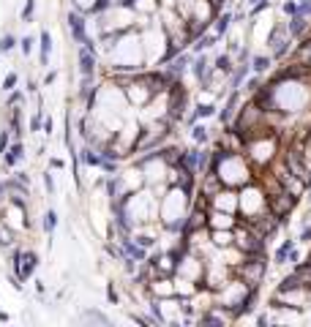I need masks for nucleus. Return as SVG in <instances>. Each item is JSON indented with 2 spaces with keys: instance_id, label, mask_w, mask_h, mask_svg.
Wrapping results in <instances>:
<instances>
[{
  "instance_id": "nucleus-1",
  "label": "nucleus",
  "mask_w": 311,
  "mask_h": 327,
  "mask_svg": "<svg viewBox=\"0 0 311 327\" xmlns=\"http://www.w3.org/2000/svg\"><path fill=\"white\" fill-rule=\"evenodd\" d=\"M36 265H38V256L33 254V251H25V254H16L14 256V267H16V276L25 281V278H30L33 273H36Z\"/></svg>"
},
{
  "instance_id": "nucleus-2",
  "label": "nucleus",
  "mask_w": 311,
  "mask_h": 327,
  "mask_svg": "<svg viewBox=\"0 0 311 327\" xmlns=\"http://www.w3.org/2000/svg\"><path fill=\"white\" fill-rule=\"evenodd\" d=\"M79 71H82V77H93V71H96V55L90 46L79 49Z\"/></svg>"
},
{
  "instance_id": "nucleus-3",
  "label": "nucleus",
  "mask_w": 311,
  "mask_h": 327,
  "mask_svg": "<svg viewBox=\"0 0 311 327\" xmlns=\"http://www.w3.org/2000/svg\"><path fill=\"white\" fill-rule=\"evenodd\" d=\"M68 27H71V36H74V38L82 41L85 46H90V49H93V44H90L88 36H85V22H82V16H79V14H68Z\"/></svg>"
},
{
  "instance_id": "nucleus-4",
  "label": "nucleus",
  "mask_w": 311,
  "mask_h": 327,
  "mask_svg": "<svg viewBox=\"0 0 311 327\" xmlns=\"http://www.w3.org/2000/svg\"><path fill=\"white\" fill-rule=\"evenodd\" d=\"M3 156H5V164H8V166H14V164L19 161V159H22V156H25V153H22V145L16 142L14 148H11V150H5Z\"/></svg>"
},
{
  "instance_id": "nucleus-5",
  "label": "nucleus",
  "mask_w": 311,
  "mask_h": 327,
  "mask_svg": "<svg viewBox=\"0 0 311 327\" xmlns=\"http://www.w3.org/2000/svg\"><path fill=\"white\" fill-rule=\"evenodd\" d=\"M49 49H52V38H49V33L44 30L41 33V63L47 66V60H49Z\"/></svg>"
},
{
  "instance_id": "nucleus-6",
  "label": "nucleus",
  "mask_w": 311,
  "mask_h": 327,
  "mask_svg": "<svg viewBox=\"0 0 311 327\" xmlns=\"http://www.w3.org/2000/svg\"><path fill=\"white\" fill-rule=\"evenodd\" d=\"M55 229H57V213H55V210H49V213L44 215V232L52 235Z\"/></svg>"
},
{
  "instance_id": "nucleus-7",
  "label": "nucleus",
  "mask_w": 311,
  "mask_h": 327,
  "mask_svg": "<svg viewBox=\"0 0 311 327\" xmlns=\"http://www.w3.org/2000/svg\"><path fill=\"white\" fill-rule=\"evenodd\" d=\"M303 27H306V19H303V14H295V16H292V25H290V33H292V36H301Z\"/></svg>"
},
{
  "instance_id": "nucleus-8",
  "label": "nucleus",
  "mask_w": 311,
  "mask_h": 327,
  "mask_svg": "<svg viewBox=\"0 0 311 327\" xmlns=\"http://www.w3.org/2000/svg\"><path fill=\"white\" fill-rule=\"evenodd\" d=\"M235 104H238V93H232V96H229V104L224 107V112L218 115V118H221V123H227L229 118H232V109H235Z\"/></svg>"
},
{
  "instance_id": "nucleus-9",
  "label": "nucleus",
  "mask_w": 311,
  "mask_h": 327,
  "mask_svg": "<svg viewBox=\"0 0 311 327\" xmlns=\"http://www.w3.org/2000/svg\"><path fill=\"white\" fill-rule=\"evenodd\" d=\"M194 74H197V79L207 77V60L205 57H197V60H194Z\"/></svg>"
},
{
  "instance_id": "nucleus-10",
  "label": "nucleus",
  "mask_w": 311,
  "mask_h": 327,
  "mask_svg": "<svg viewBox=\"0 0 311 327\" xmlns=\"http://www.w3.org/2000/svg\"><path fill=\"white\" fill-rule=\"evenodd\" d=\"M16 46V38L14 36H8V33H5L3 38H0V52H11Z\"/></svg>"
},
{
  "instance_id": "nucleus-11",
  "label": "nucleus",
  "mask_w": 311,
  "mask_h": 327,
  "mask_svg": "<svg viewBox=\"0 0 311 327\" xmlns=\"http://www.w3.org/2000/svg\"><path fill=\"white\" fill-rule=\"evenodd\" d=\"M82 161H85V164H90V166H101V164H104L99 156L93 153V150H85V153H82Z\"/></svg>"
},
{
  "instance_id": "nucleus-12",
  "label": "nucleus",
  "mask_w": 311,
  "mask_h": 327,
  "mask_svg": "<svg viewBox=\"0 0 311 327\" xmlns=\"http://www.w3.org/2000/svg\"><path fill=\"white\" fill-rule=\"evenodd\" d=\"M186 66H188V57L186 55H180L177 60H172V71H175V74H183V71H186Z\"/></svg>"
},
{
  "instance_id": "nucleus-13",
  "label": "nucleus",
  "mask_w": 311,
  "mask_h": 327,
  "mask_svg": "<svg viewBox=\"0 0 311 327\" xmlns=\"http://www.w3.org/2000/svg\"><path fill=\"white\" fill-rule=\"evenodd\" d=\"M126 251H129V254L134 256V259H145V251L137 248V245H134V243H129V240H126Z\"/></svg>"
},
{
  "instance_id": "nucleus-14",
  "label": "nucleus",
  "mask_w": 311,
  "mask_h": 327,
  "mask_svg": "<svg viewBox=\"0 0 311 327\" xmlns=\"http://www.w3.org/2000/svg\"><path fill=\"white\" fill-rule=\"evenodd\" d=\"M290 251H292V243H284L279 251H276V262H284L287 256H290Z\"/></svg>"
},
{
  "instance_id": "nucleus-15",
  "label": "nucleus",
  "mask_w": 311,
  "mask_h": 327,
  "mask_svg": "<svg viewBox=\"0 0 311 327\" xmlns=\"http://www.w3.org/2000/svg\"><path fill=\"white\" fill-rule=\"evenodd\" d=\"M33 8H36V0H27V5L22 8V19H25V22L33 19Z\"/></svg>"
},
{
  "instance_id": "nucleus-16",
  "label": "nucleus",
  "mask_w": 311,
  "mask_h": 327,
  "mask_svg": "<svg viewBox=\"0 0 311 327\" xmlns=\"http://www.w3.org/2000/svg\"><path fill=\"white\" fill-rule=\"evenodd\" d=\"M213 44H216V36H205V38H199L194 46H197V49H207V46H213Z\"/></svg>"
},
{
  "instance_id": "nucleus-17",
  "label": "nucleus",
  "mask_w": 311,
  "mask_h": 327,
  "mask_svg": "<svg viewBox=\"0 0 311 327\" xmlns=\"http://www.w3.org/2000/svg\"><path fill=\"white\" fill-rule=\"evenodd\" d=\"M246 71H249V66H246V63H243V66L238 68V74H235V77H232V87H238V85H240V79L246 77Z\"/></svg>"
},
{
  "instance_id": "nucleus-18",
  "label": "nucleus",
  "mask_w": 311,
  "mask_h": 327,
  "mask_svg": "<svg viewBox=\"0 0 311 327\" xmlns=\"http://www.w3.org/2000/svg\"><path fill=\"white\" fill-rule=\"evenodd\" d=\"M295 286H298V276L284 278V281H281V292H290V289H295Z\"/></svg>"
},
{
  "instance_id": "nucleus-19",
  "label": "nucleus",
  "mask_w": 311,
  "mask_h": 327,
  "mask_svg": "<svg viewBox=\"0 0 311 327\" xmlns=\"http://www.w3.org/2000/svg\"><path fill=\"white\" fill-rule=\"evenodd\" d=\"M229 22H232V16H229V14H224V16H218V33H224V30H227V27H229Z\"/></svg>"
},
{
  "instance_id": "nucleus-20",
  "label": "nucleus",
  "mask_w": 311,
  "mask_h": 327,
  "mask_svg": "<svg viewBox=\"0 0 311 327\" xmlns=\"http://www.w3.org/2000/svg\"><path fill=\"white\" fill-rule=\"evenodd\" d=\"M216 68H218V71H229V68H232V66H229V57L221 55V57L216 60Z\"/></svg>"
},
{
  "instance_id": "nucleus-21",
  "label": "nucleus",
  "mask_w": 311,
  "mask_h": 327,
  "mask_svg": "<svg viewBox=\"0 0 311 327\" xmlns=\"http://www.w3.org/2000/svg\"><path fill=\"white\" fill-rule=\"evenodd\" d=\"M14 85H16V74H8V77L3 79V90H5V93L14 90Z\"/></svg>"
},
{
  "instance_id": "nucleus-22",
  "label": "nucleus",
  "mask_w": 311,
  "mask_h": 327,
  "mask_svg": "<svg viewBox=\"0 0 311 327\" xmlns=\"http://www.w3.org/2000/svg\"><path fill=\"white\" fill-rule=\"evenodd\" d=\"M85 319H93V322H101V325H109V319L104 317V314H93V311H88L85 314Z\"/></svg>"
},
{
  "instance_id": "nucleus-23",
  "label": "nucleus",
  "mask_w": 311,
  "mask_h": 327,
  "mask_svg": "<svg viewBox=\"0 0 311 327\" xmlns=\"http://www.w3.org/2000/svg\"><path fill=\"white\" fill-rule=\"evenodd\" d=\"M270 101H273V90H262V93H259V104H262V107H265V104L270 107Z\"/></svg>"
},
{
  "instance_id": "nucleus-24",
  "label": "nucleus",
  "mask_w": 311,
  "mask_h": 327,
  "mask_svg": "<svg viewBox=\"0 0 311 327\" xmlns=\"http://www.w3.org/2000/svg\"><path fill=\"white\" fill-rule=\"evenodd\" d=\"M268 66H270V60H268V57H257V60H254V71H265Z\"/></svg>"
},
{
  "instance_id": "nucleus-25",
  "label": "nucleus",
  "mask_w": 311,
  "mask_h": 327,
  "mask_svg": "<svg viewBox=\"0 0 311 327\" xmlns=\"http://www.w3.org/2000/svg\"><path fill=\"white\" fill-rule=\"evenodd\" d=\"M191 137L197 139V142H205V139H207V134H205V126H197V128H194V134H191Z\"/></svg>"
},
{
  "instance_id": "nucleus-26",
  "label": "nucleus",
  "mask_w": 311,
  "mask_h": 327,
  "mask_svg": "<svg viewBox=\"0 0 311 327\" xmlns=\"http://www.w3.org/2000/svg\"><path fill=\"white\" fill-rule=\"evenodd\" d=\"M19 46H22V52H25V55H30V49H33V38H30V36L22 38V41H19Z\"/></svg>"
},
{
  "instance_id": "nucleus-27",
  "label": "nucleus",
  "mask_w": 311,
  "mask_h": 327,
  "mask_svg": "<svg viewBox=\"0 0 311 327\" xmlns=\"http://www.w3.org/2000/svg\"><path fill=\"white\" fill-rule=\"evenodd\" d=\"M8 131H3V134H0V153H5V150H8Z\"/></svg>"
},
{
  "instance_id": "nucleus-28",
  "label": "nucleus",
  "mask_w": 311,
  "mask_h": 327,
  "mask_svg": "<svg viewBox=\"0 0 311 327\" xmlns=\"http://www.w3.org/2000/svg\"><path fill=\"white\" fill-rule=\"evenodd\" d=\"M213 115V107H199L197 109V118H210Z\"/></svg>"
},
{
  "instance_id": "nucleus-29",
  "label": "nucleus",
  "mask_w": 311,
  "mask_h": 327,
  "mask_svg": "<svg viewBox=\"0 0 311 327\" xmlns=\"http://www.w3.org/2000/svg\"><path fill=\"white\" fill-rule=\"evenodd\" d=\"M284 11L295 16V14H298V3H292V0H290V3H284Z\"/></svg>"
},
{
  "instance_id": "nucleus-30",
  "label": "nucleus",
  "mask_w": 311,
  "mask_h": 327,
  "mask_svg": "<svg viewBox=\"0 0 311 327\" xmlns=\"http://www.w3.org/2000/svg\"><path fill=\"white\" fill-rule=\"evenodd\" d=\"M104 8H109V0H96V5L90 11H104Z\"/></svg>"
},
{
  "instance_id": "nucleus-31",
  "label": "nucleus",
  "mask_w": 311,
  "mask_h": 327,
  "mask_svg": "<svg viewBox=\"0 0 311 327\" xmlns=\"http://www.w3.org/2000/svg\"><path fill=\"white\" fill-rule=\"evenodd\" d=\"M44 185H47V191H49V194L55 191V183H52V174H49V172L44 174Z\"/></svg>"
},
{
  "instance_id": "nucleus-32",
  "label": "nucleus",
  "mask_w": 311,
  "mask_h": 327,
  "mask_svg": "<svg viewBox=\"0 0 311 327\" xmlns=\"http://www.w3.org/2000/svg\"><path fill=\"white\" fill-rule=\"evenodd\" d=\"M11 243V235H8V232H3V229H0V245H8Z\"/></svg>"
},
{
  "instance_id": "nucleus-33",
  "label": "nucleus",
  "mask_w": 311,
  "mask_h": 327,
  "mask_svg": "<svg viewBox=\"0 0 311 327\" xmlns=\"http://www.w3.org/2000/svg\"><path fill=\"white\" fill-rule=\"evenodd\" d=\"M265 8H268V0H262V3H257V5H254V11H251V14H259V11H265Z\"/></svg>"
},
{
  "instance_id": "nucleus-34",
  "label": "nucleus",
  "mask_w": 311,
  "mask_h": 327,
  "mask_svg": "<svg viewBox=\"0 0 311 327\" xmlns=\"http://www.w3.org/2000/svg\"><path fill=\"white\" fill-rule=\"evenodd\" d=\"M44 131H47V134H52V118H47V120H44Z\"/></svg>"
},
{
  "instance_id": "nucleus-35",
  "label": "nucleus",
  "mask_w": 311,
  "mask_h": 327,
  "mask_svg": "<svg viewBox=\"0 0 311 327\" xmlns=\"http://www.w3.org/2000/svg\"><path fill=\"white\" fill-rule=\"evenodd\" d=\"M38 126H41V118H33V123H30V128H33V131H38Z\"/></svg>"
},
{
  "instance_id": "nucleus-36",
  "label": "nucleus",
  "mask_w": 311,
  "mask_h": 327,
  "mask_svg": "<svg viewBox=\"0 0 311 327\" xmlns=\"http://www.w3.org/2000/svg\"><path fill=\"white\" fill-rule=\"evenodd\" d=\"M303 240H311V229H303Z\"/></svg>"
},
{
  "instance_id": "nucleus-37",
  "label": "nucleus",
  "mask_w": 311,
  "mask_h": 327,
  "mask_svg": "<svg viewBox=\"0 0 311 327\" xmlns=\"http://www.w3.org/2000/svg\"><path fill=\"white\" fill-rule=\"evenodd\" d=\"M246 3H254V0H246Z\"/></svg>"
}]
</instances>
